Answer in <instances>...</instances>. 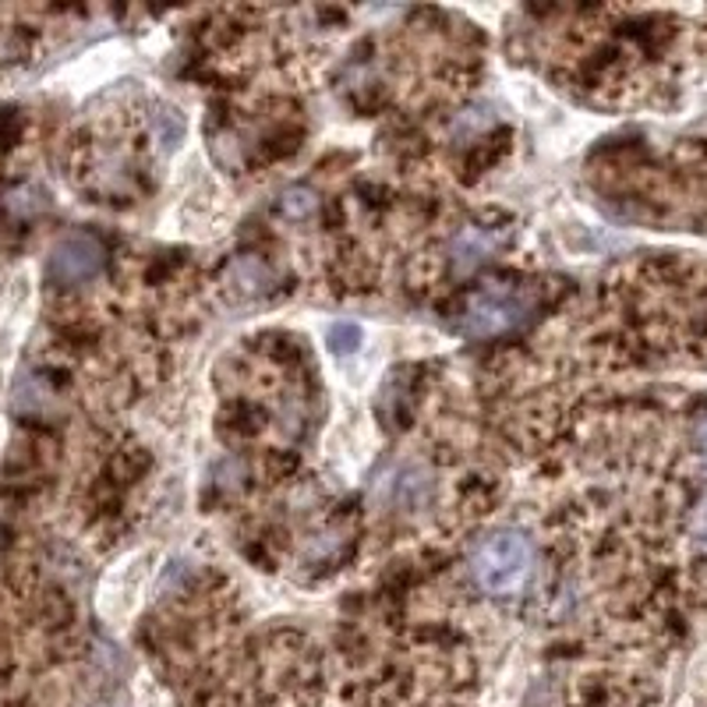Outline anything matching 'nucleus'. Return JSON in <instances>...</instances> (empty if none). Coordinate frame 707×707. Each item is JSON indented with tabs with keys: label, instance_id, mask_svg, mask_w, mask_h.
<instances>
[{
	"label": "nucleus",
	"instance_id": "f257e3e1",
	"mask_svg": "<svg viewBox=\"0 0 707 707\" xmlns=\"http://www.w3.org/2000/svg\"><path fill=\"white\" fill-rule=\"evenodd\" d=\"M531 566H534L531 538L514 528L488 534L474 552V577L488 594H517L528 584Z\"/></svg>",
	"mask_w": 707,
	"mask_h": 707
},
{
	"label": "nucleus",
	"instance_id": "f03ea898",
	"mask_svg": "<svg viewBox=\"0 0 707 707\" xmlns=\"http://www.w3.org/2000/svg\"><path fill=\"white\" fill-rule=\"evenodd\" d=\"M528 315V294L509 287V283H488L471 294L463 311V333L471 337H503Z\"/></svg>",
	"mask_w": 707,
	"mask_h": 707
},
{
	"label": "nucleus",
	"instance_id": "7ed1b4c3",
	"mask_svg": "<svg viewBox=\"0 0 707 707\" xmlns=\"http://www.w3.org/2000/svg\"><path fill=\"white\" fill-rule=\"evenodd\" d=\"M103 269V245L89 234H68L60 237L50 262H47V280L54 287H82V283L96 280Z\"/></svg>",
	"mask_w": 707,
	"mask_h": 707
},
{
	"label": "nucleus",
	"instance_id": "20e7f679",
	"mask_svg": "<svg viewBox=\"0 0 707 707\" xmlns=\"http://www.w3.org/2000/svg\"><path fill=\"white\" fill-rule=\"evenodd\" d=\"M492 245H495V240L485 231H478V227L463 231L453 240V266H457V273H471V269H478L492 255Z\"/></svg>",
	"mask_w": 707,
	"mask_h": 707
},
{
	"label": "nucleus",
	"instance_id": "39448f33",
	"mask_svg": "<svg viewBox=\"0 0 707 707\" xmlns=\"http://www.w3.org/2000/svg\"><path fill=\"white\" fill-rule=\"evenodd\" d=\"M357 340H361V333H357V326H351V322H337L333 329H329V351H333V354L357 351Z\"/></svg>",
	"mask_w": 707,
	"mask_h": 707
},
{
	"label": "nucleus",
	"instance_id": "423d86ee",
	"mask_svg": "<svg viewBox=\"0 0 707 707\" xmlns=\"http://www.w3.org/2000/svg\"><path fill=\"white\" fill-rule=\"evenodd\" d=\"M315 209V195L311 191H287L283 195V213H287L291 220H301V216H308Z\"/></svg>",
	"mask_w": 707,
	"mask_h": 707
},
{
	"label": "nucleus",
	"instance_id": "0eeeda50",
	"mask_svg": "<svg viewBox=\"0 0 707 707\" xmlns=\"http://www.w3.org/2000/svg\"><path fill=\"white\" fill-rule=\"evenodd\" d=\"M694 528H697V534H707V499H704V506L697 509V517H694Z\"/></svg>",
	"mask_w": 707,
	"mask_h": 707
},
{
	"label": "nucleus",
	"instance_id": "6e6552de",
	"mask_svg": "<svg viewBox=\"0 0 707 707\" xmlns=\"http://www.w3.org/2000/svg\"><path fill=\"white\" fill-rule=\"evenodd\" d=\"M697 443H700V453H704V460H707V421L697 428Z\"/></svg>",
	"mask_w": 707,
	"mask_h": 707
}]
</instances>
